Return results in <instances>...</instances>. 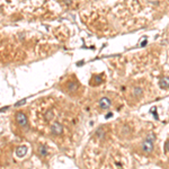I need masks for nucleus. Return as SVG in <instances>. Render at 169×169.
I'll use <instances>...</instances> for the list:
<instances>
[{
    "instance_id": "ddd939ff",
    "label": "nucleus",
    "mask_w": 169,
    "mask_h": 169,
    "mask_svg": "<svg viewBox=\"0 0 169 169\" xmlns=\"http://www.w3.org/2000/svg\"><path fill=\"white\" fill-rule=\"evenodd\" d=\"M72 1H73V0H63L64 5H67V6H70V5L72 4Z\"/></svg>"
},
{
    "instance_id": "7ed1b4c3",
    "label": "nucleus",
    "mask_w": 169,
    "mask_h": 169,
    "mask_svg": "<svg viewBox=\"0 0 169 169\" xmlns=\"http://www.w3.org/2000/svg\"><path fill=\"white\" fill-rule=\"evenodd\" d=\"M63 132V126L59 122H55L51 125V133L54 135H61Z\"/></svg>"
},
{
    "instance_id": "1a4fd4ad",
    "label": "nucleus",
    "mask_w": 169,
    "mask_h": 169,
    "mask_svg": "<svg viewBox=\"0 0 169 169\" xmlns=\"http://www.w3.org/2000/svg\"><path fill=\"white\" fill-rule=\"evenodd\" d=\"M38 155L41 157L47 156V149L45 145H40V147H38Z\"/></svg>"
},
{
    "instance_id": "0eeeda50",
    "label": "nucleus",
    "mask_w": 169,
    "mask_h": 169,
    "mask_svg": "<svg viewBox=\"0 0 169 169\" xmlns=\"http://www.w3.org/2000/svg\"><path fill=\"white\" fill-rule=\"evenodd\" d=\"M77 89H78V82L70 81L68 84V91L69 93H75V91H77Z\"/></svg>"
},
{
    "instance_id": "4468645a",
    "label": "nucleus",
    "mask_w": 169,
    "mask_h": 169,
    "mask_svg": "<svg viewBox=\"0 0 169 169\" xmlns=\"http://www.w3.org/2000/svg\"><path fill=\"white\" fill-rule=\"evenodd\" d=\"M166 150H167V151H169V140L167 141V142H166Z\"/></svg>"
},
{
    "instance_id": "f03ea898",
    "label": "nucleus",
    "mask_w": 169,
    "mask_h": 169,
    "mask_svg": "<svg viewBox=\"0 0 169 169\" xmlns=\"http://www.w3.org/2000/svg\"><path fill=\"white\" fill-rule=\"evenodd\" d=\"M16 122L17 124L21 127H25L27 126V123H28V120H27V116H26L25 113L23 112H17L16 114Z\"/></svg>"
},
{
    "instance_id": "9d476101",
    "label": "nucleus",
    "mask_w": 169,
    "mask_h": 169,
    "mask_svg": "<svg viewBox=\"0 0 169 169\" xmlns=\"http://www.w3.org/2000/svg\"><path fill=\"white\" fill-rule=\"evenodd\" d=\"M101 81H103L101 76H95L94 77V84L93 86H98V84H100Z\"/></svg>"
},
{
    "instance_id": "423d86ee",
    "label": "nucleus",
    "mask_w": 169,
    "mask_h": 169,
    "mask_svg": "<svg viewBox=\"0 0 169 169\" xmlns=\"http://www.w3.org/2000/svg\"><path fill=\"white\" fill-rule=\"evenodd\" d=\"M159 86L162 89L169 88V78L168 77H162L160 80H159Z\"/></svg>"
},
{
    "instance_id": "39448f33",
    "label": "nucleus",
    "mask_w": 169,
    "mask_h": 169,
    "mask_svg": "<svg viewBox=\"0 0 169 169\" xmlns=\"http://www.w3.org/2000/svg\"><path fill=\"white\" fill-rule=\"evenodd\" d=\"M15 153H16V156L18 157V158L24 157L26 153H27V147H26V145H19V147H17Z\"/></svg>"
},
{
    "instance_id": "f257e3e1",
    "label": "nucleus",
    "mask_w": 169,
    "mask_h": 169,
    "mask_svg": "<svg viewBox=\"0 0 169 169\" xmlns=\"http://www.w3.org/2000/svg\"><path fill=\"white\" fill-rule=\"evenodd\" d=\"M153 140H155V135L151 134L150 136L147 138V140L144 141L142 145H141V149L144 153H151L152 150H153Z\"/></svg>"
},
{
    "instance_id": "9b49d317",
    "label": "nucleus",
    "mask_w": 169,
    "mask_h": 169,
    "mask_svg": "<svg viewBox=\"0 0 169 169\" xmlns=\"http://www.w3.org/2000/svg\"><path fill=\"white\" fill-rule=\"evenodd\" d=\"M96 135L98 136V139H104L105 136V132H103V129H98L97 132H96Z\"/></svg>"
},
{
    "instance_id": "6e6552de",
    "label": "nucleus",
    "mask_w": 169,
    "mask_h": 169,
    "mask_svg": "<svg viewBox=\"0 0 169 169\" xmlns=\"http://www.w3.org/2000/svg\"><path fill=\"white\" fill-rule=\"evenodd\" d=\"M142 94H143L142 88H140V87H134V88H133V96H134L135 98L142 97Z\"/></svg>"
},
{
    "instance_id": "20e7f679",
    "label": "nucleus",
    "mask_w": 169,
    "mask_h": 169,
    "mask_svg": "<svg viewBox=\"0 0 169 169\" xmlns=\"http://www.w3.org/2000/svg\"><path fill=\"white\" fill-rule=\"evenodd\" d=\"M98 104H99V107H100L101 110H107L112 105V100L108 97H101L98 100Z\"/></svg>"
},
{
    "instance_id": "f8f14e48",
    "label": "nucleus",
    "mask_w": 169,
    "mask_h": 169,
    "mask_svg": "<svg viewBox=\"0 0 169 169\" xmlns=\"http://www.w3.org/2000/svg\"><path fill=\"white\" fill-rule=\"evenodd\" d=\"M53 116H54V115H53V112H52V110H47L46 113H45V120H46V121H51V120L53 118Z\"/></svg>"
}]
</instances>
